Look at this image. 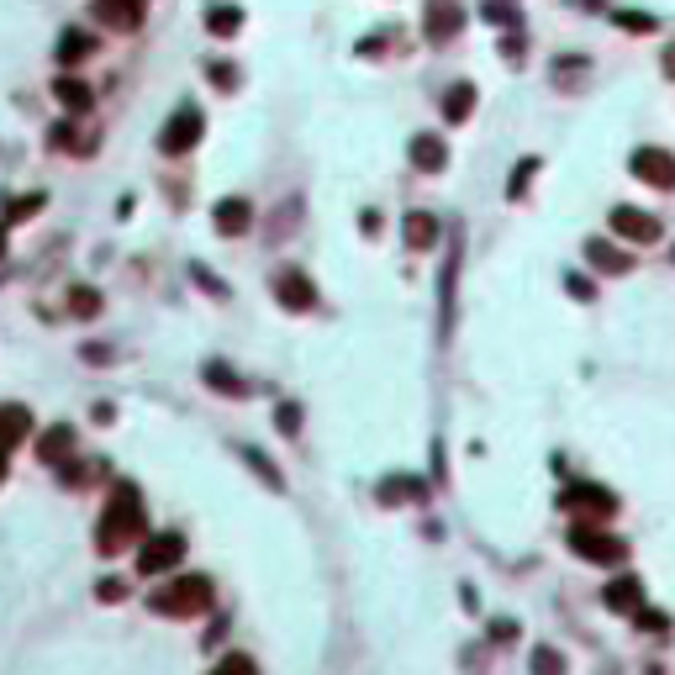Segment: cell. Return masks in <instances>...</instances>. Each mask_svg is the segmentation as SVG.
<instances>
[{
    "mask_svg": "<svg viewBox=\"0 0 675 675\" xmlns=\"http://www.w3.org/2000/svg\"><path fill=\"white\" fill-rule=\"evenodd\" d=\"M143 538V501H138V486H117L111 491V507H106V518L95 528V549L100 554H122L127 544H138Z\"/></svg>",
    "mask_w": 675,
    "mask_h": 675,
    "instance_id": "cell-1",
    "label": "cell"
},
{
    "mask_svg": "<svg viewBox=\"0 0 675 675\" xmlns=\"http://www.w3.org/2000/svg\"><path fill=\"white\" fill-rule=\"evenodd\" d=\"M148 607L158 617H195L212 607V581L206 575H180V581L158 585L154 596H148Z\"/></svg>",
    "mask_w": 675,
    "mask_h": 675,
    "instance_id": "cell-2",
    "label": "cell"
},
{
    "mask_svg": "<svg viewBox=\"0 0 675 675\" xmlns=\"http://www.w3.org/2000/svg\"><path fill=\"white\" fill-rule=\"evenodd\" d=\"M570 549L581 554V559H591V565H623V559H628V544L613 538L607 528H591V522H575V528H570Z\"/></svg>",
    "mask_w": 675,
    "mask_h": 675,
    "instance_id": "cell-3",
    "label": "cell"
},
{
    "mask_svg": "<svg viewBox=\"0 0 675 675\" xmlns=\"http://www.w3.org/2000/svg\"><path fill=\"white\" fill-rule=\"evenodd\" d=\"M559 507L575 512L581 522H591V528H602V522L617 512V496L607 491V486H570V491L559 496Z\"/></svg>",
    "mask_w": 675,
    "mask_h": 675,
    "instance_id": "cell-4",
    "label": "cell"
},
{
    "mask_svg": "<svg viewBox=\"0 0 675 675\" xmlns=\"http://www.w3.org/2000/svg\"><path fill=\"white\" fill-rule=\"evenodd\" d=\"M180 559H185V538H180V533H158V538L143 544L138 570H143V575H164V570H175Z\"/></svg>",
    "mask_w": 675,
    "mask_h": 675,
    "instance_id": "cell-5",
    "label": "cell"
},
{
    "mask_svg": "<svg viewBox=\"0 0 675 675\" xmlns=\"http://www.w3.org/2000/svg\"><path fill=\"white\" fill-rule=\"evenodd\" d=\"M195 143H201V111H195V106H180V111L164 122L158 148H164V154H185V148H195Z\"/></svg>",
    "mask_w": 675,
    "mask_h": 675,
    "instance_id": "cell-6",
    "label": "cell"
},
{
    "mask_svg": "<svg viewBox=\"0 0 675 675\" xmlns=\"http://www.w3.org/2000/svg\"><path fill=\"white\" fill-rule=\"evenodd\" d=\"M633 175L649 185H660V190H675V158L665 148H639L633 154Z\"/></svg>",
    "mask_w": 675,
    "mask_h": 675,
    "instance_id": "cell-7",
    "label": "cell"
},
{
    "mask_svg": "<svg viewBox=\"0 0 675 675\" xmlns=\"http://www.w3.org/2000/svg\"><path fill=\"white\" fill-rule=\"evenodd\" d=\"M602 602H607L613 613L639 617V613H644V585H639V575H617V581L602 591Z\"/></svg>",
    "mask_w": 675,
    "mask_h": 675,
    "instance_id": "cell-8",
    "label": "cell"
},
{
    "mask_svg": "<svg viewBox=\"0 0 675 675\" xmlns=\"http://www.w3.org/2000/svg\"><path fill=\"white\" fill-rule=\"evenodd\" d=\"M95 22L117 27V32H132L143 22V0H95Z\"/></svg>",
    "mask_w": 675,
    "mask_h": 675,
    "instance_id": "cell-9",
    "label": "cell"
},
{
    "mask_svg": "<svg viewBox=\"0 0 675 675\" xmlns=\"http://www.w3.org/2000/svg\"><path fill=\"white\" fill-rule=\"evenodd\" d=\"M613 233L633 238V243H654V238H660V222L644 216V212H633V206H617V212H613Z\"/></svg>",
    "mask_w": 675,
    "mask_h": 675,
    "instance_id": "cell-10",
    "label": "cell"
},
{
    "mask_svg": "<svg viewBox=\"0 0 675 675\" xmlns=\"http://www.w3.org/2000/svg\"><path fill=\"white\" fill-rule=\"evenodd\" d=\"M275 290H280V301H285L290 311H307L311 301H317L311 280H307V275H296V270H280V275H275Z\"/></svg>",
    "mask_w": 675,
    "mask_h": 675,
    "instance_id": "cell-11",
    "label": "cell"
},
{
    "mask_svg": "<svg viewBox=\"0 0 675 675\" xmlns=\"http://www.w3.org/2000/svg\"><path fill=\"white\" fill-rule=\"evenodd\" d=\"M585 259H591V264H596L602 275H623V270L633 264V259H628V253H623L617 243H602V238H591V243H585Z\"/></svg>",
    "mask_w": 675,
    "mask_h": 675,
    "instance_id": "cell-12",
    "label": "cell"
},
{
    "mask_svg": "<svg viewBox=\"0 0 675 675\" xmlns=\"http://www.w3.org/2000/svg\"><path fill=\"white\" fill-rule=\"evenodd\" d=\"M248 222H253V206H248V201H238V195L216 206V233H227V238L248 233Z\"/></svg>",
    "mask_w": 675,
    "mask_h": 675,
    "instance_id": "cell-13",
    "label": "cell"
},
{
    "mask_svg": "<svg viewBox=\"0 0 675 675\" xmlns=\"http://www.w3.org/2000/svg\"><path fill=\"white\" fill-rule=\"evenodd\" d=\"M27 428H32L27 406H5V412H0V454H11V449L27 438Z\"/></svg>",
    "mask_w": 675,
    "mask_h": 675,
    "instance_id": "cell-14",
    "label": "cell"
},
{
    "mask_svg": "<svg viewBox=\"0 0 675 675\" xmlns=\"http://www.w3.org/2000/svg\"><path fill=\"white\" fill-rule=\"evenodd\" d=\"M69 454H74V428H48L43 438H37V460L63 464Z\"/></svg>",
    "mask_w": 675,
    "mask_h": 675,
    "instance_id": "cell-15",
    "label": "cell"
},
{
    "mask_svg": "<svg viewBox=\"0 0 675 675\" xmlns=\"http://www.w3.org/2000/svg\"><path fill=\"white\" fill-rule=\"evenodd\" d=\"M460 22H464V11L454 5V0H433V11H428V32H433V37L460 32Z\"/></svg>",
    "mask_w": 675,
    "mask_h": 675,
    "instance_id": "cell-16",
    "label": "cell"
},
{
    "mask_svg": "<svg viewBox=\"0 0 675 675\" xmlns=\"http://www.w3.org/2000/svg\"><path fill=\"white\" fill-rule=\"evenodd\" d=\"M423 496H428V486L412 480V475H396V480L380 486V501H423Z\"/></svg>",
    "mask_w": 675,
    "mask_h": 675,
    "instance_id": "cell-17",
    "label": "cell"
},
{
    "mask_svg": "<svg viewBox=\"0 0 675 675\" xmlns=\"http://www.w3.org/2000/svg\"><path fill=\"white\" fill-rule=\"evenodd\" d=\"M53 95H59L63 111H90V85H80V80H59Z\"/></svg>",
    "mask_w": 675,
    "mask_h": 675,
    "instance_id": "cell-18",
    "label": "cell"
},
{
    "mask_svg": "<svg viewBox=\"0 0 675 675\" xmlns=\"http://www.w3.org/2000/svg\"><path fill=\"white\" fill-rule=\"evenodd\" d=\"M412 158H417V164H423V169H443V143H438V138H433V132H423V138H412Z\"/></svg>",
    "mask_w": 675,
    "mask_h": 675,
    "instance_id": "cell-19",
    "label": "cell"
},
{
    "mask_svg": "<svg viewBox=\"0 0 675 675\" xmlns=\"http://www.w3.org/2000/svg\"><path fill=\"white\" fill-rule=\"evenodd\" d=\"M433 238H438V222H433L428 212H412V216H406V243H412V248H428Z\"/></svg>",
    "mask_w": 675,
    "mask_h": 675,
    "instance_id": "cell-20",
    "label": "cell"
},
{
    "mask_svg": "<svg viewBox=\"0 0 675 675\" xmlns=\"http://www.w3.org/2000/svg\"><path fill=\"white\" fill-rule=\"evenodd\" d=\"M90 48H95L90 32H63V37H59V59H63V63H80Z\"/></svg>",
    "mask_w": 675,
    "mask_h": 675,
    "instance_id": "cell-21",
    "label": "cell"
},
{
    "mask_svg": "<svg viewBox=\"0 0 675 675\" xmlns=\"http://www.w3.org/2000/svg\"><path fill=\"white\" fill-rule=\"evenodd\" d=\"M206 385H216V391H227V396H248V380H238L227 365H206Z\"/></svg>",
    "mask_w": 675,
    "mask_h": 675,
    "instance_id": "cell-22",
    "label": "cell"
},
{
    "mask_svg": "<svg viewBox=\"0 0 675 675\" xmlns=\"http://www.w3.org/2000/svg\"><path fill=\"white\" fill-rule=\"evenodd\" d=\"M470 111H475V90H470V85H454L449 100H443V117H449V122H464Z\"/></svg>",
    "mask_w": 675,
    "mask_h": 675,
    "instance_id": "cell-23",
    "label": "cell"
},
{
    "mask_svg": "<svg viewBox=\"0 0 675 675\" xmlns=\"http://www.w3.org/2000/svg\"><path fill=\"white\" fill-rule=\"evenodd\" d=\"M206 27H212L216 37H233V32L243 27V11H238V5H222V11H212V16H206Z\"/></svg>",
    "mask_w": 675,
    "mask_h": 675,
    "instance_id": "cell-24",
    "label": "cell"
},
{
    "mask_svg": "<svg viewBox=\"0 0 675 675\" xmlns=\"http://www.w3.org/2000/svg\"><path fill=\"white\" fill-rule=\"evenodd\" d=\"M533 675H565V654L549 644H538L533 649Z\"/></svg>",
    "mask_w": 675,
    "mask_h": 675,
    "instance_id": "cell-25",
    "label": "cell"
},
{
    "mask_svg": "<svg viewBox=\"0 0 675 675\" xmlns=\"http://www.w3.org/2000/svg\"><path fill=\"white\" fill-rule=\"evenodd\" d=\"M212 675H259V665H253L248 654H227V660H222Z\"/></svg>",
    "mask_w": 675,
    "mask_h": 675,
    "instance_id": "cell-26",
    "label": "cell"
},
{
    "mask_svg": "<svg viewBox=\"0 0 675 675\" xmlns=\"http://www.w3.org/2000/svg\"><path fill=\"white\" fill-rule=\"evenodd\" d=\"M243 460L253 464V470H259V475H264V480H270V486H275V491H280V486H285V480H280V470H275V464H270V460H264V454H259V449H248Z\"/></svg>",
    "mask_w": 675,
    "mask_h": 675,
    "instance_id": "cell-27",
    "label": "cell"
},
{
    "mask_svg": "<svg viewBox=\"0 0 675 675\" xmlns=\"http://www.w3.org/2000/svg\"><path fill=\"white\" fill-rule=\"evenodd\" d=\"M639 628H644V633H670V617L660 613V607H644V613H639Z\"/></svg>",
    "mask_w": 675,
    "mask_h": 675,
    "instance_id": "cell-28",
    "label": "cell"
},
{
    "mask_svg": "<svg viewBox=\"0 0 675 675\" xmlns=\"http://www.w3.org/2000/svg\"><path fill=\"white\" fill-rule=\"evenodd\" d=\"M275 423H280V433H285V438H296V433H301V406H290V401H285Z\"/></svg>",
    "mask_w": 675,
    "mask_h": 675,
    "instance_id": "cell-29",
    "label": "cell"
},
{
    "mask_svg": "<svg viewBox=\"0 0 675 675\" xmlns=\"http://www.w3.org/2000/svg\"><path fill=\"white\" fill-rule=\"evenodd\" d=\"M74 311H80V317L100 311V296H95V290H74Z\"/></svg>",
    "mask_w": 675,
    "mask_h": 675,
    "instance_id": "cell-30",
    "label": "cell"
},
{
    "mask_svg": "<svg viewBox=\"0 0 675 675\" xmlns=\"http://www.w3.org/2000/svg\"><path fill=\"white\" fill-rule=\"evenodd\" d=\"M127 596V585L117 581V575H106V581H100V602H122Z\"/></svg>",
    "mask_w": 675,
    "mask_h": 675,
    "instance_id": "cell-31",
    "label": "cell"
},
{
    "mask_svg": "<svg viewBox=\"0 0 675 675\" xmlns=\"http://www.w3.org/2000/svg\"><path fill=\"white\" fill-rule=\"evenodd\" d=\"M617 22H623V27H633V32L654 27V22H649V16H633V11H617Z\"/></svg>",
    "mask_w": 675,
    "mask_h": 675,
    "instance_id": "cell-32",
    "label": "cell"
},
{
    "mask_svg": "<svg viewBox=\"0 0 675 675\" xmlns=\"http://www.w3.org/2000/svg\"><path fill=\"white\" fill-rule=\"evenodd\" d=\"M491 639H496V644H512V639H518V628H512V623H496Z\"/></svg>",
    "mask_w": 675,
    "mask_h": 675,
    "instance_id": "cell-33",
    "label": "cell"
},
{
    "mask_svg": "<svg viewBox=\"0 0 675 675\" xmlns=\"http://www.w3.org/2000/svg\"><path fill=\"white\" fill-rule=\"evenodd\" d=\"M533 169H538L533 158H528V164H518V180H512V195H522V185H528V175H533Z\"/></svg>",
    "mask_w": 675,
    "mask_h": 675,
    "instance_id": "cell-34",
    "label": "cell"
},
{
    "mask_svg": "<svg viewBox=\"0 0 675 675\" xmlns=\"http://www.w3.org/2000/svg\"><path fill=\"white\" fill-rule=\"evenodd\" d=\"M570 290L581 296V301H591V280H581V275H570Z\"/></svg>",
    "mask_w": 675,
    "mask_h": 675,
    "instance_id": "cell-35",
    "label": "cell"
},
{
    "mask_svg": "<svg viewBox=\"0 0 675 675\" xmlns=\"http://www.w3.org/2000/svg\"><path fill=\"white\" fill-rule=\"evenodd\" d=\"M665 74H675V48H670V53H665Z\"/></svg>",
    "mask_w": 675,
    "mask_h": 675,
    "instance_id": "cell-36",
    "label": "cell"
},
{
    "mask_svg": "<svg viewBox=\"0 0 675 675\" xmlns=\"http://www.w3.org/2000/svg\"><path fill=\"white\" fill-rule=\"evenodd\" d=\"M0 480H5V454H0Z\"/></svg>",
    "mask_w": 675,
    "mask_h": 675,
    "instance_id": "cell-37",
    "label": "cell"
},
{
    "mask_svg": "<svg viewBox=\"0 0 675 675\" xmlns=\"http://www.w3.org/2000/svg\"><path fill=\"white\" fill-rule=\"evenodd\" d=\"M0 253H5V243H0Z\"/></svg>",
    "mask_w": 675,
    "mask_h": 675,
    "instance_id": "cell-38",
    "label": "cell"
}]
</instances>
